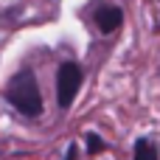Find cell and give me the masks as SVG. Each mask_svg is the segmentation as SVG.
<instances>
[{"label": "cell", "mask_w": 160, "mask_h": 160, "mask_svg": "<svg viewBox=\"0 0 160 160\" xmlns=\"http://www.w3.org/2000/svg\"><path fill=\"white\" fill-rule=\"evenodd\" d=\"M93 20H96V28H98L101 34H112V31L121 28L124 11H121L118 6H98L96 14H93Z\"/></svg>", "instance_id": "obj_3"}, {"label": "cell", "mask_w": 160, "mask_h": 160, "mask_svg": "<svg viewBox=\"0 0 160 160\" xmlns=\"http://www.w3.org/2000/svg\"><path fill=\"white\" fill-rule=\"evenodd\" d=\"M76 155H79V149H76V143H70V146H68V155H65V160H76Z\"/></svg>", "instance_id": "obj_6"}, {"label": "cell", "mask_w": 160, "mask_h": 160, "mask_svg": "<svg viewBox=\"0 0 160 160\" xmlns=\"http://www.w3.org/2000/svg\"><path fill=\"white\" fill-rule=\"evenodd\" d=\"M84 141H87V152L90 155H98V152H104L107 149V143L101 141V135H96V132H87L84 135Z\"/></svg>", "instance_id": "obj_5"}, {"label": "cell", "mask_w": 160, "mask_h": 160, "mask_svg": "<svg viewBox=\"0 0 160 160\" xmlns=\"http://www.w3.org/2000/svg\"><path fill=\"white\" fill-rule=\"evenodd\" d=\"M135 160H158V149L149 138H138L135 141Z\"/></svg>", "instance_id": "obj_4"}, {"label": "cell", "mask_w": 160, "mask_h": 160, "mask_svg": "<svg viewBox=\"0 0 160 160\" xmlns=\"http://www.w3.org/2000/svg\"><path fill=\"white\" fill-rule=\"evenodd\" d=\"M84 70L79 62H62L56 68V104L59 110H70L76 101V93L82 90Z\"/></svg>", "instance_id": "obj_2"}, {"label": "cell", "mask_w": 160, "mask_h": 160, "mask_svg": "<svg viewBox=\"0 0 160 160\" xmlns=\"http://www.w3.org/2000/svg\"><path fill=\"white\" fill-rule=\"evenodd\" d=\"M3 96H6V101H8L20 115H25V118H39L42 110H45L42 93H39V82H37V76H34L31 68L17 70V73L8 79Z\"/></svg>", "instance_id": "obj_1"}]
</instances>
